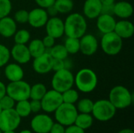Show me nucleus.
<instances>
[{
	"label": "nucleus",
	"instance_id": "41",
	"mask_svg": "<svg viewBox=\"0 0 134 133\" xmlns=\"http://www.w3.org/2000/svg\"><path fill=\"white\" fill-rule=\"evenodd\" d=\"M35 2L38 7L42 9H47L48 7L54 4L55 0H35Z\"/></svg>",
	"mask_w": 134,
	"mask_h": 133
},
{
	"label": "nucleus",
	"instance_id": "25",
	"mask_svg": "<svg viewBox=\"0 0 134 133\" xmlns=\"http://www.w3.org/2000/svg\"><path fill=\"white\" fill-rule=\"evenodd\" d=\"M53 59L65 60L68 56V53L63 44H55L53 47L46 50Z\"/></svg>",
	"mask_w": 134,
	"mask_h": 133
},
{
	"label": "nucleus",
	"instance_id": "32",
	"mask_svg": "<svg viewBox=\"0 0 134 133\" xmlns=\"http://www.w3.org/2000/svg\"><path fill=\"white\" fill-rule=\"evenodd\" d=\"M61 96H62L63 103H71V104L76 103L79 98V92L76 89H74L72 88L63 92L61 93Z\"/></svg>",
	"mask_w": 134,
	"mask_h": 133
},
{
	"label": "nucleus",
	"instance_id": "31",
	"mask_svg": "<svg viewBox=\"0 0 134 133\" xmlns=\"http://www.w3.org/2000/svg\"><path fill=\"white\" fill-rule=\"evenodd\" d=\"M13 37L15 44L26 45L31 39V34L29 31L26 29H20L18 31L16 30Z\"/></svg>",
	"mask_w": 134,
	"mask_h": 133
},
{
	"label": "nucleus",
	"instance_id": "42",
	"mask_svg": "<svg viewBox=\"0 0 134 133\" xmlns=\"http://www.w3.org/2000/svg\"><path fill=\"white\" fill-rule=\"evenodd\" d=\"M64 133H85V130L82 129L81 128L78 127L75 124L68 125L65 127Z\"/></svg>",
	"mask_w": 134,
	"mask_h": 133
},
{
	"label": "nucleus",
	"instance_id": "28",
	"mask_svg": "<svg viewBox=\"0 0 134 133\" xmlns=\"http://www.w3.org/2000/svg\"><path fill=\"white\" fill-rule=\"evenodd\" d=\"M53 5L57 9L58 13L65 14L72 11L74 8V2L73 0H55Z\"/></svg>",
	"mask_w": 134,
	"mask_h": 133
},
{
	"label": "nucleus",
	"instance_id": "46",
	"mask_svg": "<svg viewBox=\"0 0 134 133\" xmlns=\"http://www.w3.org/2000/svg\"><path fill=\"white\" fill-rule=\"evenodd\" d=\"M100 1L102 5H114L116 0H100Z\"/></svg>",
	"mask_w": 134,
	"mask_h": 133
},
{
	"label": "nucleus",
	"instance_id": "36",
	"mask_svg": "<svg viewBox=\"0 0 134 133\" xmlns=\"http://www.w3.org/2000/svg\"><path fill=\"white\" fill-rule=\"evenodd\" d=\"M28 11L26 9H19L14 13L13 19L16 23L26 24L28 20Z\"/></svg>",
	"mask_w": 134,
	"mask_h": 133
},
{
	"label": "nucleus",
	"instance_id": "9",
	"mask_svg": "<svg viewBox=\"0 0 134 133\" xmlns=\"http://www.w3.org/2000/svg\"><path fill=\"white\" fill-rule=\"evenodd\" d=\"M21 122V118L14 108L2 110L0 114V130L2 132L16 130Z\"/></svg>",
	"mask_w": 134,
	"mask_h": 133
},
{
	"label": "nucleus",
	"instance_id": "22",
	"mask_svg": "<svg viewBox=\"0 0 134 133\" xmlns=\"http://www.w3.org/2000/svg\"><path fill=\"white\" fill-rule=\"evenodd\" d=\"M133 5L127 1H119L114 4V15L122 20L129 19L133 16Z\"/></svg>",
	"mask_w": 134,
	"mask_h": 133
},
{
	"label": "nucleus",
	"instance_id": "8",
	"mask_svg": "<svg viewBox=\"0 0 134 133\" xmlns=\"http://www.w3.org/2000/svg\"><path fill=\"white\" fill-rule=\"evenodd\" d=\"M31 85L24 80L10 82L6 85V94L16 102L30 98Z\"/></svg>",
	"mask_w": 134,
	"mask_h": 133
},
{
	"label": "nucleus",
	"instance_id": "12",
	"mask_svg": "<svg viewBox=\"0 0 134 133\" xmlns=\"http://www.w3.org/2000/svg\"><path fill=\"white\" fill-rule=\"evenodd\" d=\"M79 52L85 56H93L98 49L99 43L97 38L92 34H85L79 38Z\"/></svg>",
	"mask_w": 134,
	"mask_h": 133
},
{
	"label": "nucleus",
	"instance_id": "20",
	"mask_svg": "<svg viewBox=\"0 0 134 133\" xmlns=\"http://www.w3.org/2000/svg\"><path fill=\"white\" fill-rule=\"evenodd\" d=\"M4 74L6 79L9 82H16L23 80L24 76V71L20 64L16 63H8L5 66Z\"/></svg>",
	"mask_w": 134,
	"mask_h": 133
},
{
	"label": "nucleus",
	"instance_id": "39",
	"mask_svg": "<svg viewBox=\"0 0 134 133\" xmlns=\"http://www.w3.org/2000/svg\"><path fill=\"white\" fill-rule=\"evenodd\" d=\"M30 107L32 113H38L40 111H42V104L40 100H31L30 101Z\"/></svg>",
	"mask_w": 134,
	"mask_h": 133
},
{
	"label": "nucleus",
	"instance_id": "5",
	"mask_svg": "<svg viewBox=\"0 0 134 133\" xmlns=\"http://www.w3.org/2000/svg\"><path fill=\"white\" fill-rule=\"evenodd\" d=\"M116 111L117 109L108 100H99L93 103L91 114L93 118L100 122H108L115 117Z\"/></svg>",
	"mask_w": 134,
	"mask_h": 133
},
{
	"label": "nucleus",
	"instance_id": "27",
	"mask_svg": "<svg viewBox=\"0 0 134 133\" xmlns=\"http://www.w3.org/2000/svg\"><path fill=\"white\" fill-rule=\"evenodd\" d=\"M16 103L15 104L14 110L21 118H26L31 114V107H30V101L28 100H20Z\"/></svg>",
	"mask_w": 134,
	"mask_h": 133
},
{
	"label": "nucleus",
	"instance_id": "48",
	"mask_svg": "<svg viewBox=\"0 0 134 133\" xmlns=\"http://www.w3.org/2000/svg\"><path fill=\"white\" fill-rule=\"evenodd\" d=\"M20 133H33L31 131L28 130V129H24V130H21Z\"/></svg>",
	"mask_w": 134,
	"mask_h": 133
},
{
	"label": "nucleus",
	"instance_id": "7",
	"mask_svg": "<svg viewBox=\"0 0 134 133\" xmlns=\"http://www.w3.org/2000/svg\"><path fill=\"white\" fill-rule=\"evenodd\" d=\"M79 112L75 104L63 103L55 111L54 116L57 122L67 127L73 125Z\"/></svg>",
	"mask_w": 134,
	"mask_h": 133
},
{
	"label": "nucleus",
	"instance_id": "24",
	"mask_svg": "<svg viewBox=\"0 0 134 133\" xmlns=\"http://www.w3.org/2000/svg\"><path fill=\"white\" fill-rule=\"evenodd\" d=\"M93 123V117L91 114H78L74 124L83 130L90 129Z\"/></svg>",
	"mask_w": 134,
	"mask_h": 133
},
{
	"label": "nucleus",
	"instance_id": "11",
	"mask_svg": "<svg viewBox=\"0 0 134 133\" xmlns=\"http://www.w3.org/2000/svg\"><path fill=\"white\" fill-rule=\"evenodd\" d=\"M53 121L46 114H38L31 121V128L35 133H49Z\"/></svg>",
	"mask_w": 134,
	"mask_h": 133
},
{
	"label": "nucleus",
	"instance_id": "17",
	"mask_svg": "<svg viewBox=\"0 0 134 133\" xmlns=\"http://www.w3.org/2000/svg\"><path fill=\"white\" fill-rule=\"evenodd\" d=\"M114 32L122 39H128L133 37L134 34L133 24L128 20L116 21Z\"/></svg>",
	"mask_w": 134,
	"mask_h": 133
},
{
	"label": "nucleus",
	"instance_id": "18",
	"mask_svg": "<svg viewBox=\"0 0 134 133\" xmlns=\"http://www.w3.org/2000/svg\"><path fill=\"white\" fill-rule=\"evenodd\" d=\"M102 4L100 0H86L83 5V16L88 19H97L101 14Z\"/></svg>",
	"mask_w": 134,
	"mask_h": 133
},
{
	"label": "nucleus",
	"instance_id": "6",
	"mask_svg": "<svg viewBox=\"0 0 134 133\" xmlns=\"http://www.w3.org/2000/svg\"><path fill=\"white\" fill-rule=\"evenodd\" d=\"M122 39L114 31L104 34L100 40V47L103 52L108 56L119 54L122 49Z\"/></svg>",
	"mask_w": 134,
	"mask_h": 133
},
{
	"label": "nucleus",
	"instance_id": "43",
	"mask_svg": "<svg viewBox=\"0 0 134 133\" xmlns=\"http://www.w3.org/2000/svg\"><path fill=\"white\" fill-rule=\"evenodd\" d=\"M101 14H108L114 16V5H102Z\"/></svg>",
	"mask_w": 134,
	"mask_h": 133
},
{
	"label": "nucleus",
	"instance_id": "44",
	"mask_svg": "<svg viewBox=\"0 0 134 133\" xmlns=\"http://www.w3.org/2000/svg\"><path fill=\"white\" fill-rule=\"evenodd\" d=\"M46 12H47V14L49 16L52 17V16H57V15L58 14V12L57 10V9L55 8V6L53 5L49 7H48L47 9H46Z\"/></svg>",
	"mask_w": 134,
	"mask_h": 133
},
{
	"label": "nucleus",
	"instance_id": "23",
	"mask_svg": "<svg viewBox=\"0 0 134 133\" xmlns=\"http://www.w3.org/2000/svg\"><path fill=\"white\" fill-rule=\"evenodd\" d=\"M27 48H28V50L30 52L31 57L33 58L38 57L46 52V49L44 46L42 40L38 38H35L31 40L29 42Z\"/></svg>",
	"mask_w": 134,
	"mask_h": 133
},
{
	"label": "nucleus",
	"instance_id": "29",
	"mask_svg": "<svg viewBox=\"0 0 134 133\" xmlns=\"http://www.w3.org/2000/svg\"><path fill=\"white\" fill-rule=\"evenodd\" d=\"M93 101L89 98H83L77 101L76 109L79 113L91 114L93 107Z\"/></svg>",
	"mask_w": 134,
	"mask_h": 133
},
{
	"label": "nucleus",
	"instance_id": "19",
	"mask_svg": "<svg viewBox=\"0 0 134 133\" xmlns=\"http://www.w3.org/2000/svg\"><path fill=\"white\" fill-rule=\"evenodd\" d=\"M115 24L116 20L112 15L100 14L97 18V27L103 34L114 31Z\"/></svg>",
	"mask_w": 134,
	"mask_h": 133
},
{
	"label": "nucleus",
	"instance_id": "52",
	"mask_svg": "<svg viewBox=\"0 0 134 133\" xmlns=\"http://www.w3.org/2000/svg\"><path fill=\"white\" fill-rule=\"evenodd\" d=\"M0 76H1V71H0Z\"/></svg>",
	"mask_w": 134,
	"mask_h": 133
},
{
	"label": "nucleus",
	"instance_id": "30",
	"mask_svg": "<svg viewBox=\"0 0 134 133\" xmlns=\"http://www.w3.org/2000/svg\"><path fill=\"white\" fill-rule=\"evenodd\" d=\"M64 45L66 50L68 51V54H76L79 52V38L67 37Z\"/></svg>",
	"mask_w": 134,
	"mask_h": 133
},
{
	"label": "nucleus",
	"instance_id": "51",
	"mask_svg": "<svg viewBox=\"0 0 134 133\" xmlns=\"http://www.w3.org/2000/svg\"><path fill=\"white\" fill-rule=\"evenodd\" d=\"M0 133H2V131H1V130H0Z\"/></svg>",
	"mask_w": 134,
	"mask_h": 133
},
{
	"label": "nucleus",
	"instance_id": "34",
	"mask_svg": "<svg viewBox=\"0 0 134 133\" xmlns=\"http://www.w3.org/2000/svg\"><path fill=\"white\" fill-rule=\"evenodd\" d=\"M12 10V3L10 0H0V19L9 16Z\"/></svg>",
	"mask_w": 134,
	"mask_h": 133
},
{
	"label": "nucleus",
	"instance_id": "2",
	"mask_svg": "<svg viewBox=\"0 0 134 133\" xmlns=\"http://www.w3.org/2000/svg\"><path fill=\"white\" fill-rule=\"evenodd\" d=\"M98 78L94 71L90 68H82L79 70L75 76L74 85L79 91L84 93L92 92L97 88Z\"/></svg>",
	"mask_w": 134,
	"mask_h": 133
},
{
	"label": "nucleus",
	"instance_id": "50",
	"mask_svg": "<svg viewBox=\"0 0 134 133\" xmlns=\"http://www.w3.org/2000/svg\"><path fill=\"white\" fill-rule=\"evenodd\" d=\"M2 108H1V107H0V114H1V112H2Z\"/></svg>",
	"mask_w": 134,
	"mask_h": 133
},
{
	"label": "nucleus",
	"instance_id": "16",
	"mask_svg": "<svg viewBox=\"0 0 134 133\" xmlns=\"http://www.w3.org/2000/svg\"><path fill=\"white\" fill-rule=\"evenodd\" d=\"M10 56L16 63L20 65L27 63L31 59L27 45L21 44H15L10 49Z\"/></svg>",
	"mask_w": 134,
	"mask_h": 133
},
{
	"label": "nucleus",
	"instance_id": "13",
	"mask_svg": "<svg viewBox=\"0 0 134 133\" xmlns=\"http://www.w3.org/2000/svg\"><path fill=\"white\" fill-rule=\"evenodd\" d=\"M53 57L46 51L42 55L34 58L32 63L33 70L39 74H46L52 71Z\"/></svg>",
	"mask_w": 134,
	"mask_h": 133
},
{
	"label": "nucleus",
	"instance_id": "40",
	"mask_svg": "<svg viewBox=\"0 0 134 133\" xmlns=\"http://www.w3.org/2000/svg\"><path fill=\"white\" fill-rule=\"evenodd\" d=\"M64 132H65V126H64L63 125L58 122L56 123L53 122L49 133H64Z\"/></svg>",
	"mask_w": 134,
	"mask_h": 133
},
{
	"label": "nucleus",
	"instance_id": "10",
	"mask_svg": "<svg viewBox=\"0 0 134 133\" xmlns=\"http://www.w3.org/2000/svg\"><path fill=\"white\" fill-rule=\"evenodd\" d=\"M42 110L46 113H54V111L63 103L61 93L54 90H47L42 98Z\"/></svg>",
	"mask_w": 134,
	"mask_h": 133
},
{
	"label": "nucleus",
	"instance_id": "35",
	"mask_svg": "<svg viewBox=\"0 0 134 133\" xmlns=\"http://www.w3.org/2000/svg\"><path fill=\"white\" fill-rule=\"evenodd\" d=\"M15 104H16V101L7 94L5 95L2 99H0V107L2 110L13 109L14 108Z\"/></svg>",
	"mask_w": 134,
	"mask_h": 133
},
{
	"label": "nucleus",
	"instance_id": "15",
	"mask_svg": "<svg viewBox=\"0 0 134 133\" xmlns=\"http://www.w3.org/2000/svg\"><path fill=\"white\" fill-rule=\"evenodd\" d=\"M46 34L53 38H60L64 34V20L58 16L49 17L46 25Z\"/></svg>",
	"mask_w": 134,
	"mask_h": 133
},
{
	"label": "nucleus",
	"instance_id": "38",
	"mask_svg": "<svg viewBox=\"0 0 134 133\" xmlns=\"http://www.w3.org/2000/svg\"><path fill=\"white\" fill-rule=\"evenodd\" d=\"M42 42L44 46L46 47V50L49 49H50L51 47H53L55 45V38H53L52 36L49 35V34H46L43 38V39L42 40Z\"/></svg>",
	"mask_w": 134,
	"mask_h": 133
},
{
	"label": "nucleus",
	"instance_id": "26",
	"mask_svg": "<svg viewBox=\"0 0 134 133\" xmlns=\"http://www.w3.org/2000/svg\"><path fill=\"white\" fill-rule=\"evenodd\" d=\"M47 92L46 86L42 83H36L31 86L30 89V98L31 100H41Z\"/></svg>",
	"mask_w": 134,
	"mask_h": 133
},
{
	"label": "nucleus",
	"instance_id": "33",
	"mask_svg": "<svg viewBox=\"0 0 134 133\" xmlns=\"http://www.w3.org/2000/svg\"><path fill=\"white\" fill-rule=\"evenodd\" d=\"M10 50L7 46L0 44V67H5L10 60Z\"/></svg>",
	"mask_w": 134,
	"mask_h": 133
},
{
	"label": "nucleus",
	"instance_id": "14",
	"mask_svg": "<svg viewBox=\"0 0 134 133\" xmlns=\"http://www.w3.org/2000/svg\"><path fill=\"white\" fill-rule=\"evenodd\" d=\"M48 19L49 16L46 9L38 7L31 9L28 13L27 23L34 28H41L45 27Z\"/></svg>",
	"mask_w": 134,
	"mask_h": 133
},
{
	"label": "nucleus",
	"instance_id": "45",
	"mask_svg": "<svg viewBox=\"0 0 134 133\" xmlns=\"http://www.w3.org/2000/svg\"><path fill=\"white\" fill-rule=\"evenodd\" d=\"M6 95V85L0 81V99Z\"/></svg>",
	"mask_w": 134,
	"mask_h": 133
},
{
	"label": "nucleus",
	"instance_id": "3",
	"mask_svg": "<svg viewBox=\"0 0 134 133\" xmlns=\"http://www.w3.org/2000/svg\"><path fill=\"white\" fill-rule=\"evenodd\" d=\"M108 100L116 109H125L133 103V94L126 87L116 85L111 89Z\"/></svg>",
	"mask_w": 134,
	"mask_h": 133
},
{
	"label": "nucleus",
	"instance_id": "21",
	"mask_svg": "<svg viewBox=\"0 0 134 133\" xmlns=\"http://www.w3.org/2000/svg\"><path fill=\"white\" fill-rule=\"evenodd\" d=\"M17 30L16 23L13 18L6 16L0 19V35L9 38L14 35Z\"/></svg>",
	"mask_w": 134,
	"mask_h": 133
},
{
	"label": "nucleus",
	"instance_id": "37",
	"mask_svg": "<svg viewBox=\"0 0 134 133\" xmlns=\"http://www.w3.org/2000/svg\"><path fill=\"white\" fill-rule=\"evenodd\" d=\"M65 68V62L64 60H59V59H53V65H52V71H57L61 69Z\"/></svg>",
	"mask_w": 134,
	"mask_h": 133
},
{
	"label": "nucleus",
	"instance_id": "4",
	"mask_svg": "<svg viewBox=\"0 0 134 133\" xmlns=\"http://www.w3.org/2000/svg\"><path fill=\"white\" fill-rule=\"evenodd\" d=\"M74 78L75 75L69 69L64 68L55 71L51 80L52 88L53 89L62 93L73 87Z\"/></svg>",
	"mask_w": 134,
	"mask_h": 133
},
{
	"label": "nucleus",
	"instance_id": "49",
	"mask_svg": "<svg viewBox=\"0 0 134 133\" xmlns=\"http://www.w3.org/2000/svg\"><path fill=\"white\" fill-rule=\"evenodd\" d=\"M2 133H16V132H15V130H9V131L2 132Z\"/></svg>",
	"mask_w": 134,
	"mask_h": 133
},
{
	"label": "nucleus",
	"instance_id": "47",
	"mask_svg": "<svg viewBox=\"0 0 134 133\" xmlns=\"http://www.w3.org/2000/svg\"><path fill=\"white\" fill-rule=\"evenodd\" d=\"M118 133H134V131L131 129H123Z\"/></svg>",
	"mask_w": 134,
	"mask_h": 133
},
{
	"label": "nucleus",
	"instance_id": "1",
	"mask_svg": "<svg viewBox=\"0 0 134 133\" xmlns=\"http://www.w3.org/2000/svg\"><path fill=\"white\" fill-rule=\"evenodd\" d=\"M64 34L67 37L80 38L87 31L86 17L78 13H70L64 21Z\"/></svg>",
	"mask_w": 134,
	"mask_h": 133
}]
</instances>
